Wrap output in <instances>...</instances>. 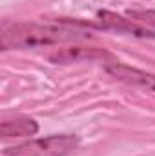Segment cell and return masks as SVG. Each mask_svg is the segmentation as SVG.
I'll return each instance as SVG.
<instances>
[{"label":"cell","mask_w":155,"mask_h":156,"mask_svg":"<svg viewBox=\"0 0 155 156\" xmlns=\"http://www.w3.org/2000/svg\"><path fill=\"white\" fill-rule=\"evenodd\" d=\"M89 38V35L75 31L71 27H57V26H44L33 22H15L6 26L2 31L0 45L4 51L9 49H31L39 45H51V44H64L75 40Z\"/></svg>","instance_id":"obj_1"},{"label":"cell","mask_w":155,"mask_h":156,"mask_svg":"<svg viewBox=\"0 0 155 156\" xmlns=\"http://www.w3.org/2000/svg\"><path fill=\"white\" fill-rule=\"evenodd\" d=\"M75 134H51L6 149V156H68L78 147Z\"/></svg>","instance_id":"obj_2"},{"label":"cell","mask_w":155,"mask_h":156,"mask_svg":"<svg viewBox=\"0 0 155 156\" xmlns=\"http://www.w3.org/2000/svg\"><path fill=\"white\" fill-rule=\"evenodd\" d=\"M99 20H100V27H104V29L128 33V35H133V37H139V38H144V37L152 38V37H155L152 31H148L141 24H137L133 20H126L120 15H115L112 11H99Z\"/></svg>","instance_id":"obj_3"},{"label":"cell","mask_w":155,"mask_h":156,"mask_svg":"<svg viewBox=\"0 0 155 156\" xmlns=\"http://www.w3.org/2000/svg\"><path fill=\"white\" fill-rule=\"evenodd\" d=\"M106 71L112 76L119 78V80H122L126 83L141 85V87L153 89L155 91V75H150L146 71H141V69H135V67H130V66H124V64H117V62L108 64Z\"/></svg>","instance_id":"obj_4"},{"label":"cell","mask_w":155,"mask_h":156,"mask_svg":"<svg viewBox=\"0 0 155 156\" xmlns=\"http://www.w3.org/2000/svg\"><path fill=\"white\" fill-rule=\"evenodd\" d=\"M39 133V123L33 118L15 116L4 120L0 123L2 138H22V136H35Z\"/></svg>","instance_id":"obj_5"},{"label":"cell","mask_w":155,"mask_h":156,"mask_svg":"<svg viewBox=\"0 0 155 156\" xmlns=\"http://www.w3.org/2000/svg\"><path fill=\"white\" fill-rule=\"evenodd\" d=\"M91 60V58H110V53L102 51V49H95V47H71V49H64L53 56H49L51 62L55 64H70V62H77V60Z\"/></svg>","instance_id":"obj_6"},{"label":"cell","mask_w":155,"mask_h":156,"mask_svg":"<svg viewBox=\"0 0 155 156\" xmlns=\"http://www.w3.org/2000/svg\"><path fill=\"white\" fill-rule=\"evenodd\" d=\"M128 16L133 20V22H137V24H141V26H148V27H152L155 29V11L153 9H146V11H137V9H130L128 11Z\"/></svg>","instance_id":"obj_7"}]
</instances>
